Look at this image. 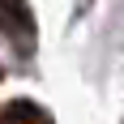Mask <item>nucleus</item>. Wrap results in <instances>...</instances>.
<instances>
[{
    "label": "nucleus",
    "mask_w": 124,
    "mask_h": 124,
    "mask_svg": "<svg viewBox=\"0 0 124 124\" xmlns=\"http://www.w3.org/2000/svg\"><path fill=\"white\" fill-rule=\"evenodd\" d=\"M0 30L17 47V56H30L34 43H39V22H34L26 0H0Z\"/></svg>",
    "instance_id": "f257e3e1"
},
{
    "label": "nucleus",
    "mask_w": 124,
    "mask_h": 124,
    "mask_svg": "<svg viewBox=\"0 0 124 124\" xmlns=\"http://www.w3.org/2000/svg\"><path fill=\"white\" fill-rule=\"evenodd\" d=\"M0 124H51V116L39 107V103H30V99H17V103H9L4 111H0Z\"/></svg>",
    "instance_id": "f03ea898"
}]
</instances>
